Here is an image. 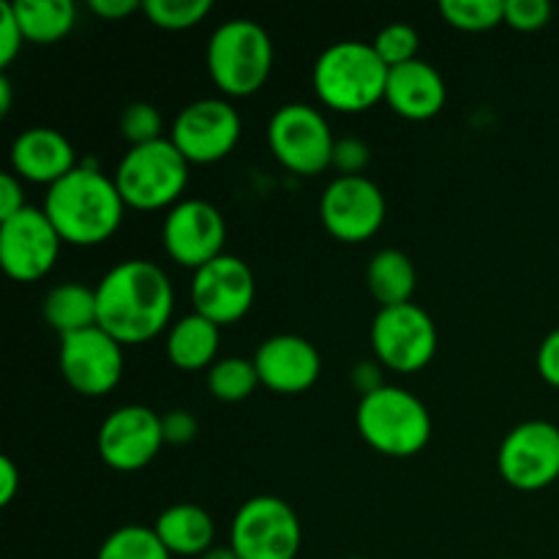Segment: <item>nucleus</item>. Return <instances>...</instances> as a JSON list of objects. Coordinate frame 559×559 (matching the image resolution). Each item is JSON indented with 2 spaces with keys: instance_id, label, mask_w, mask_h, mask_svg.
<instances>
[{
  "instance_id": "30",
  "label": "nucleus",
  "mask_w": 559,
  "mask_h": 559,
  "mask_svg": "<svg viewBox=\"0 0 559 559\" xmlns=\"http://www.w3.org/2000/svg\"><path fill=\"white\" fill-rule=\"evenodd\" d=\"M418 47H420L418 31H415L413 25H407V22H393V25L382 27L374 38L377 55H380L382 63H385L388 69L409 63V60L418 58Z\"/></svg>"
},
{
  "instance_id": "38",
  "label": "nucleus",
  "mask_w": 559,
  "mask_h": 559,
  "mask_svg": "<svg viewBox=\"0 0 559 559\" xmlns=\"http://www.w3.org/2000/svg\"><path fill=\"white\" fill-rule=\"evenodd\" d=\"M87 5H91L93 14H98L102 20H123V16L142 9V3H136V0H91Z\"/></svg>"
},
{
  "instance_id": "33",
  "label": "nucleus",
  "mask_w": 559,
  "mask_h": 559,
  "mask_svg": "<svg viewBox=\"0 0 559 559\" xmlns=\"http://www.w3.org/2000/svg\"><path fill=\"white\" fill-rule=\"evenodd\" d=\"M371 151L364 140L358 136H342L336 140V147H333V164L342 175H364V169L369 167Z\"/></svg>"
},
{
  "instance_id": "10",
  "label": "nucleus",
  "mask_w": 559,
  "mask_h": 559,
  "mask_svg": "<svg viewBox=\"0 0 559 559\" xmlns=\"http://www.w3.org/2000/svg\"><path fill=\"white\" fill-rule=\"evenodd\" d=\"M385 194L366 175H338L320 200L322 227L342 243H364L385 222Z\"/></svg>"
},
{
  "instance_id": "13",
  "label": "nucleus",
  "mask_w": 559,
  "mask_h": 559,
  "mask_svg": "<svg viewBox=\"0 0 559 559\" xmlns=\"http://www.w3.org/2000/svg\"><path fill=\"white\" fill-rule=\"evenodd\" d=\"M60 235L41 207L20 211L0 222V265L14 282H38L55 267L60 254Z\"/></svg>"
},
{
  "instance_id": "12",
  "label": "nucleus",
  "mask_w": 559,
  "mask_h": 559,
  "mask_svg": "<svg viewBox=\"0 0 559 559\" xmlns=\"http://www.w3.org/2000/svg\"><path fill=\"white\" fill-rule=\"evenodd\" d=\"M240 115L224 98H197L175 118L169 140L189 164H213L235 151L240 140Z\"/></svg>"
},
{
  "instance_id": "28",
  "label": "nucleus",
  "mask_w": 559,
  "mask_h": 559,
  "mask_svg": "<svg viewBox=\"0 0 559 559\" xmlns=\"http://www.w3.org/2000/svg\"><path fill=\"white\" fill-rule=\"evenodd\" d=\"M440 14L456 31L484 33L506 22V0H442Z\"/></svg>"
},
{
  "instance_id": "39",
  "label": "nucleus",
  "mask_w": 559,
  "mask_h": 559,
  "mask_svg": "<svg viewBox=\"0 0 559 559\" xmlns=\"http://www.w3.org/2000/svg\"><path fill=\"white\" fill-rule=\"evenodd\" d=\"M20 491V469L9 456H0V506H11Z\"/></svg>"
},
{
  "instance_id": "2",
  "label": "nucleus",
  "mask_w": 559,
  "mask_h": 559,
  "mask_svg": "<svg viewBox=\"0 0 559 559\" xmlns=\"http://www.w3.org/2000/svg\"><path fill=\"white\" fill-rule=\"evenodd\" d=\"M126 202L115 178L104 175L96 164H82L44 197V213L60 240L71 246H98L118 233Z\"/></svg>"
},
{
  "instance_id": "41",
  "label": "nucleus",
  "mask_w": 559,
  "mask_h": 559,
  "mask_svg": "<svg viewBox=\"0 0 559 559\" xmlns=\"http://www.w3.org/2000/svg\"><path fill=\"white\" fill-rule=\"evenodd\" d=\"M9 109H11V82L3 71V74H0V115H9Z\"/></svg>"
},
{
  "instance_id": "40",
  "label": "nucleus",
  "mask_w": 559,
  "mask_h": 559,
  "mask_svg": "<svg viewBox=\"0 0 559 559\" xmlns=\"http://www.w3.org/2000/svg\"><path fill=\"white\" fill-rule=\"evenodd\" d=\"M353 385L358 388L360 396H369V393L380 391V388L385 385V382L380 380V369H377L374 364H369V360H364V364L355 366V371H353Z\"/></svg>"
},
{
  "instance_id": "3",
  "label": "nucleus",
  "mask_w": 559,
  "mask_h": 559,
  "mask_svg": "<svg viewBox=\"0 0 559 559\" xmlns=\"http://www.w3.org/2000/svg\"><path fill=\"white\" fill-rule=\"evenodd\" d=\"M388 66L377 55L374 44L336 41L317 58L311 82L325 107L336 112H366L377 102H385Z\"/></svg>"
},
{
  "instance_id": "17",
  "label": "nucleus",
  "mask_w": 559,
  "mask_h": 559,
  "mask_svg": "<svg viewBox=\"0 0 559 559\" xmlns=\"http://www.w3.org/2000/svg\"><path fill=\"white\" fill-rule=\"evenodd\" d=\"M254 273L240 257L222 254L194 271L191 278V304L197 314L222 325L243 320L254 306Z\"/></svg>"
},
{
  "instance_id": "16",
  "label": "nucleus",
  "mask_w": 559,
  "mask_h": 559,
  "mask_svg": "<svg viewBox=\"0 0 559 559\" xmlns=\"http://www.w3.org/2000/svg\"><path fill=\"white\" fill-rule=\"evenodd\" d=\"M98 456L118 473H136L158 456L164 442L162 415L145 404H126L109 413L98 429Z\"/></svg>"
},
{
  "instance_id": "35",
  "label": "nucleus",
  "mask_w": 559,
  "mask_h": 559,
  "mask_svg": "<svg viewBox=\"0 0 559 559\" xmlns=\"http://www.w3.org/2000/svg\"><path fill=\"white\" fill-rule=\"evenodd\" d=\"M162 429L167 445H189L200 431V424L189 409H169L162 415Z\"/></svg>"
},
{
  "instance_id": "42",
  "label": "nucleus",
  "mask_w": 559,
  "mask_h": 559,
  "mask_svg": "<svg viewBox=\"0 0 559 559\" xmlns=\"http://www.w3.org/2000/svg\"><path fill=\"white\" fill-rule=\"evenodd\" d=\"M200 559H240L238 555H235V549L233 546H213L211 551H205V555H202Z\"/></svg>"
},
{
  "instance_id": "11",
  "label": "nucleus",
  "mask_w": 559,
  "mask_h": 559,
  "mask_svg": "<svg viewBox=\"0 0 559 559\" xmlns=\"http://www.w3.org/2000/svg\"><path fill=\"white\" fill-rule=\"evenodd\" d=\"M502 480L519 491H540L559 478V426L524 420L508 431L497 453Z\"/></svg>"
},
{
  "instance_id": "15",
  "label": "nucleus",
  "mask_w": 559,
  "mask_h": 559,
  "mask_svg": "<svg viewBox=\"0 0 559 559\" xmlns=\"http://www.w3.org/2000/svg\"><path fill=\"white\" fill-rule=\"evenodd\" d=\"M123 344L98 325L60 338V374L82 396H107L123 377Z\"/></svg>"
},
{
  "instance_id": "36",
  "label": "nucleus",
  "mask_w": 559,
  "mask_h": 559,
  "mask_svg": "<svg viewBox=\"0 0 559 559\" xmlns=\"http://www.w3.org/2000/svg\"><path fill=\"white\" fill-rule=\"evenodd\" d=\"M25 189H22V178H16L14 173L0 175V222L16 216L20 211H25Z\"/></svg>"
},
{
  "instance_id": "22",
  "label": "nucleus",
  "mask_w": 559,
  "mask_h": 559,
  "mask_svg": "<svg viewBox=\"0 0 559 559\" xmlns=\"http://www.w3.org/2000/svg\"><path fill=\"white\" fill-rule=\"evenodd\" d=\"M218 344H222V328L191 311L169 328L167 358L180 371L211 369L216 364Z\"/></svg>"
},
{
  "instance_id": "25",
  "label": "nucleus",
  "mask_w": 559,
  "mask_h": 559,
  "mask_svg": "<svg viewBox=\"0 0 559 559\" xmlns=\"http://www.w3.org/2000/svg\"><path fill=\"white\" fill-rule=\"evenodd\" d=\"M25 41L55 44L69 36L76 22V5L71 0H11Z\"/></svg>"
},
{
  "instance_id": "18",
  "label": "nucleus",
  "mask_w": 559,
  "mask_h": 559,
  "mask_svg": "<svg viewBox=\"0 0 559 559\" xmlns=\"http://www.w3.org/2000/svg\"><path fill=\"white\" fill-rule=\"evenodd\" d=\"M251 360L260 374V385L284 396L306 393L320 380L322 371V358L314 344L295 333H276L265 338Z\"/></svg>"
},
{
  "instance_id": "34",
  "label": "nucleus",
  "mask_w": 559,
  "mask_h": 559,
  "mask_svg": "<svg viewBox=\"0 0 559 559\" xmlns=\"http://www.w3.org/2000/svg\"><path fill=\"white\" fill-rule=\"evenodd\" d=\"M22 41H25V33L16 22L11 3L5 0V3H0V69H5L20 55Z\"/></svg>"
},
{
  "instance_id": "31",
  "label": "nucleus",
  "mask_w": 559,
  "mask_h": 559,
  "mask_svg": "<svg viewBox=\"0 0 559 559\" xmlns=\"http://www.w3.org/2000/svg\"><path fill=\"white\" fill-rule=\"evenodd\" d=\"M162 112L153 104L134 102L120 112V134H123V140L131 142V147L162 140Z\"/></svg>"
},
{
  "instance_id": "29",
  "label": "nucleus",
  "mask_w": 559,
  "mask_h": 559,
  "mask_svg": "<svg viewBox=\"0 0 559 559\" xmlns=\"http://www.w3.org/2000/svg\"><path fill=\"white\" fill-rule=\"evenodd\" d=\"M211 11V0H142V14L162 31H189Z\"/></svg>"
},
{
  "instance_id": "23",
  "label": "nucleus",
  "mask_w": 559,
  "mask_h": 559,
  "mask_svg": "<svg viewBox=\"0 0 559 559\" xmlns=\"http://www.w3.org/2000/svg\"><path fill=\"white\" fill-rule=\"evenodd\" d=\"M41 314L49 328L60 333V338L87 331V328L98 325L96 287L91 289L82 282L58 284L41 300Z\"/></svg>"
},
{
  "instance_id": "21",
  "label": "nucleus",
  "mask_w": 559,
  "mask_h": 559,
  "mask_svg": "<svg viewBox=\"0 0 559 559\" xmlns=\"http://www.w3.org/2000/svg\"><path fill=\"white\" fill-rule=\"evenodd\" d=\"M153 530L173 557H202L216 546V524L211 513L194 502H175L164 508Z\"/></svg>"
},
{
  "instance_id": "9",
  "label": "nucleus",
  "mask_w": 559,
  "mask_h": 559,
  "mask_svg": "<svg viewBox=\"0 0 559 559\" xmlns=\"http://www.w3.org/2000/svg\"><path fill=\"white\" fill-rule=\"evenodd\" d=\"M371 349L385 369L415 374L437 355L435 320L415 304L380 309L371 322Z\"/></svg>"
},
{
  "instance_id": "8",
  "label": "nucleus",
  "mask_w": 559,
  "mask_h": 559,
  "mask_svg": "<svg viewBox=\"0 0 559 559\" xmlns=\"http://www.w3.org/2000/svg\"><path fill=\"white\" fill-rule=\"evenodd\" d=\"M300 540L298 513L282 497H251L229 524V546L240 559H295Z\"/></svg>"
},
{
  "instance_id": "14",
  "label": "nucleus",
  "mask_w": 559,
  "mask_h": 559,
  "mask_svg": "<svg viewBox=\"0 0 559 559\" xmlns=\"http://www.w3.org/2000/svg\"><path fill=\"white\" fill-rule=\"evenodd\" d=\"M162 243L169 260L189 271H200L202 265L224 254L227 222L213 202L180 200L164 218Z\"/></svg>"
},
{
  "instance_id": "27",
  "label": "nucleus",
  "mask_w": 559,
  "mask_h": 559,
  "mask_svg": "<svg viewBox=\"0 0 559 559\" xmlns=\"http://www.w3.org/2000/svg\"><path fill=\"white\" fill-rule=\"evenodd\" d=\"M260 385L254 360L246 358H222L207 369V391L218 402H243Z\"/></svg>"
},
{
  "instance_id": "4",
  "label": "nucleus",
  "mask_w": 559,
  "mask_h": 559,
  "mask_svg": "<svg viewBox=\"0 0 559 559\" xmlns=\"http://www.w3.org/2000/svg\"><path fill=\"white\" fill-rule=\"evenodd\" d=\"M207 74L213 85L233 98L262 91L273 69V41L254 20H227L207 41Z\"/></svg>"
},
{
  "instance_id": "37",
  "label": "nucleus",
  "mask_w": 559,
  "mask_h": 559,
  "mask_svg": "<svg viewBox=\"0 0 559 559\" xmlns=\"http://www.w3.org/2000/svg\"><path fill=\"white\" fill-rule=\"evenodd\" d=\"M535 364H538V374L544 377L549 385L559 388V328H555V331L540 342Z\"/></svg>"
},
{
  "instance_id": "19",
  "label": "nucleus",
  "mask_w": 559,
  "mask_h": 559,
  "mask_svg": "<svg viewBox=\"0 0 559 559\" xmlns=\"http://www.w3.org/2000/svg\"><path fill=\"white\" fill-rule=\"evenodd\" d=\"M11 167L14 175L31 183L55 186L66 175L74 173L76 164L74 145L66 140L63 131L49 126H33L22 131L11 145Z\"/></svg>"
},
{
  "instance_id": "6",
  "label": "nucleus",
  "mask_w": 559,
  "mask_h": 559,
  "mask_svg": "<svg viewBox=\"0 0 559 559\" xmlns=\"http://www.w3.org/2000/svg\"><path fill=\"white\" fill-rule=\"evenodd\" d=\"M189 167L183 153L169 136L147 145H134L115 169V186L126 207L136 211H162L175 207L189 183Z\"/></svg>"
},
{
  "instance_id": "26",
  "label": "nucleus",
  "mask_w": 559,
  "mask_h": 559,
  "mask_svg": "<svg viewBox=\"0 0 559 559\" xmlns=\"http://www.w3.org/2000/svg\"><path fill=\"white\" fill-rule=\"evenodd\" d=\"M96 559H173V555L153 527L123 524L104 538Z\"/></svg>"
},
{
  "instance_id": "24",
  "label": "nucleus",
  "mask_w": 559,
  "mask_h": 559,
  "mask_svg": "<svg viewBox=\"0 0 559 559\" xmlns=\"http://www.w3.org/2000/svg\"><path fill=\"white\" fill-rule=\"evenodd\" d=\"M366 284H369L371 298L380 304V309L413 304L418 271H415V262L404 251L382 249L371 257Z\"/></svg>"
},
{
  "instance_id": "32",
  "label": "nucleus",
  "mask_w": 559,
  "mask_h": 559,
  "mask_svg": "<svg viewBox=\"0 0 559 559\" xmlns=\"http://www.w3.org/2000/svg\"><path fill=\"white\" fill-rule=\"evenodd\" d=\"M549 0H506V25L513 27V31L535 33L549 25Z\"/></svg>"
},
{
  "instance_id": "20",
  "label": "nucleus",
  "mask_w": 559,
  "mask_h": 559,
  "mask_svg": "<svg viewBox=\"0 0 559 559\" xmlns=\"http://www.w3.org/2000/svg\"><path fill=\"white\" fill-rule=\"evenodd\" d=\"M448 87L440 71L426 60L393 66L388 71L385 102L396 115L407 120H431L445 107Z\"/></svg>"
},
{
  "instance_id": "43",
  "label": "nucleus",
  "mask_w": 559,
  "mask_h": 559,
  "mask_svg": "<svg viewBox=\"0 0 559 559\" xmlns=\"http://www.w3.org/2000/svg\"><path fill=\"white\" fill-rule=\"evenodd\" d=\"M347 559H366V557H347Z\"/></svg>"
},
{
  "instance_id": "5",
  "label": "nucleus",
  "mask_w": 559,
  "mask_h": 559,
  "mask_svg": "<svg viewBox=\"0 0 559 559\" xmlns=\"http://www.w3.org/2000/svg\"><path fill=\"white\" fill-rule=\"evenodd\" d=\"M366 445L393 459H407L424 451L431 440V415L415 393L396 385L360 396L355 413Z\"/></svg>"
},
{
  "instance_id": "7",
  "label": "nucleus",
  "mask_w": 559,
  "mask_h": 559,
  "mask_svg": "<svg viewBox=\"0 0 559 559\" xmlns=\"http://www.w3.org/2000/svg\"><path fill=\"white\" fill-rule=\"evenodd\" d=\"M267 145L276 162L295 175H320L333 164L331 123L320 109L309 104H284L271 115L267 123Z\"/></svg>"
},
{
  "instance_id": "1",
  "label": "nucleus",
  "mask_w": 559,
  "mask_h": 559,
  "mask_svg": "<svg viewBox=\"0 0 559 559\" xmlns=\"http://www.w3.org/2000/svg\"><path fill=\"white\" fill-rule=\"evenodd\" d=\"M98 328L120 344H145L173 328L175 293L169 276L151 260H123L96 284Z\"/></svg>"
}]
</instances>
